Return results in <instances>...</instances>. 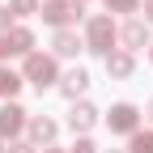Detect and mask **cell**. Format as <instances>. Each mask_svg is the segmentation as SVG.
I'll return each instance as SVG.
<instances>
[{"label": "cell", "instance_id": "obj_13", "mask_svg": "<svg viewBox=\"0 0 153 153\" xmlns=\"http://www.w3.org/2000/svg\"><path fill=\"white\" fill-rule=\"evenodd\" d=\"M22 85H26V81H22V72H13L9 64H0V98H4V102H13Z\"/></svg>", "mask_w": 153, "mask_h": 153}, {"label": "cell", "instance_id": "obj_7", "mask_svg": "<svg viewBox=\"0 0 153 153\" xmlns=\"http://www.w3.org/2000/svg\"><path fill=\"white\" fill-rule=\"evenodd\" d=\"M26 136H30V145L38 149V145H55V136H60V123L51 119V115H30V123H26Z\"/></svg>", "mask_w": 153, "mask_h": 153}, {"label": "cell", "instance_id": "obj_11", "mask_svg": "<svg viewBox=\"0 0 153 153\" xmlns=\"http://www.w3.org/2000/svg\"><path fill=\"white\" fill-rule=\"evenodd\" d=\"M132 72H136V55L123 51V47H115V51L106 55V76H115V81H128Z\"/></svg>", "mask_w": 153, "mask_h": 153}, {"label": "cell", "instance_id": "obj_18", "mask_svg": "<svg viewBox=\"0 0 153 153\" xmlns=\"http://www.w3.org/2000/svg\"><path fill=\"white\" fill-rule=\"evenodd\" d=\"M4 153H38V149H34V145H30V140H13V145H9V149H4Z\"/></svg>", "mask_w": 153, "mask_h": 153}, {"label": "cell", "instance_id": "obj_1", "mask_svg": "<svg viewBox=\"0 0 153 153\" xmlns=\"http://www.w3.org/2000/svg\"><path fill=\"white\" fill-rule=\"evenodd\" d=\"M85 51H94V55H106L115 51V43H119V26H115V17L111 13H94V17H85Z\"/></svg>", "mask_w": 153, "mask_h": 153}, {"label": "cell", "instance_id": "obj_14", "mask_svg": "<svg viewBox=\"0 0 153 153\" xmlns=\"http://www.w3.org/2000/svg\"><path fill=\"white\" fill-rule=\"evenodd\" d=\"M123 153H153V128H140V132H132Z\"/></svg>", "mask_w": 153, "mask_h": 153}, {"label": "cell", "instance_id": "obj_23", "mask_svg": "<svg viewBox=\"0 0 153 153\" xmlns=\"http://www.w3.org/2000/svg\"><path fill=\"white\" fill-rule=\"evenodd\" d=\"M43 153H68V149H55V145H47V149H43Z\"/></svg>", "mask_w": 153, "mask_h": 153}, {"label": "cell", "instance_id": "obj_16", "mask_svg": "<svg viewBox=\"0 0 153 153\" xmlns=\"http://www.w3.org/2000/svg\"><path fill=\"white\" fill-rule=\"evenodd\" d=\"M9 13L13 17H34L38 13V0H9Z\"/></svg>", "mask_w": 153, "mask_h": 153}, {"label": "cell", "instance_id": "obj_9", "mask_svg": "<svg viewBox=\"0 0 153 153\" xmlns=\"http://www.w3.org/2000/svg\"><path fill=\"white\" fill-rule=\"evenodd\" d=\"M55 89H60L68 102H76V98L89 89V72H85L81 64H76V68H68V72H60V85H55Z\"/></svg>", "mask_w": 153, "mask_h": 153}, {"label": "cell", "instance_id": "obj_10", "mask_svg": "<svg viewBox=\"0 0 153 153\" xmlns=\"http://www.w3.org/2000/svg\"><path fill=\"white\" fill-rule=\"evenodd\" d=\"M94 123H98V106H94V102H72V111H68V128L76 132V136H89Z\"/></svg>", "mask_w": 153, "mask_h": 153}, {"label": "cell", "instance_id": "obj_21", "mask_svg": "<svg viewBox=\"0 0 153 153\" xmlns=\"http://www.w3.org/2000/svg\"><path fill=\"white\" fill-rule=\"evenodd\" d=\"M140 13H145V22L153 26V0H145V4H140Z\"/></svg>", "mask_w": 153, "mask_h": 153}, {"label": "cell", "instance_id": "obj_24", "mask_svg": "<svg viewBox=\"0 0 153 153\" xmlns=\"http://www.w3.org/2000/svg\"><path fill=\"white\" fill-rule=\"evenodd\" d=\"M149 64H153V47H149Z\"/></svg>", "mask_w": 153, "mask_h": 153}, {"label": "cell", "instance_id": "obj_22", "mask_svg": "<svg viewBox=\"0 0 153 153\" xmlns=\"http://www.w3.org/2000/svg\"><path fill=\"white\" fill-rule=\"evenodd\" d=\"M145 115H149V123H153V98H149V106H145Z\"/></svg>", "mask_w": 153, "mask_h": 153}, {"label": "cell", "instance_id": "obj_20", "mask_svg": "<svg viewBox=\"0 0 153 153\" xmlns=\"http://www.w3.org/2000/svg\"><path fill=\"white\" fill-rule=\"evenodd\" d=\"M9 55H13V47H9V38H4V34H0V64H4V60H9Z\"/></svg>", "mask_w": 153, "mask_h": 153}, {"label": "cell", "instance_id": "obj_8", "mask_svg": "<svg viewBox=\"0 0 153 153\" xmlns=\"http://www.w3.org/2000/svg\"><path fill=\"white\" fill-rule=\"evenodd\" d=\"M81 51H85V38L76 30H55V38H51V55L55 60H76Z\"/></svg>", "mask_w": 153, "mask_h": 153}, {"label": "cell", "instance_id": "obj_5", "mask_svg": "<svg viewBox=\"0 0 153 153\" xmlns=\"http://www.w3.org/2000/svg\"><path fill=\"white\" fill-rule=\"evenodd\" d=\"M26 123H30V111L26 106H17V102H4V106H0V140L13 145L26 132Z\"/></svg>", "mask_w": 153, "mask_h": 153}, {"label": "cell", "instance_id": "obj_25", "mask_svg": "<svg viewBox=\"0 0 153 153\" xmlns=\"http://www.w3.org/2000/svg\"><path fill=\"white\" fill-rule=\"evenodd\" d=\"M111 153H123V149H111Z\"/></svg>", "mask_w": 153, "mask_h": 153}, {"label": "cell", "instance_id": "obj_27", "mask_svg": "<svg viewBox=\"0 0 153 153\" xmlns=\"http://www.w3.org/2000/svg\"><path fill=\"white\" fill-rule=\"evenodd\" d=\"M81 4H85V0H81Z\"/></svg>", "mask_w": 153, "mask_h": 153}, {"label": "cell", "instance_id": "obj_6", "mask_svg": "<svg viewBox=\"0 0 153 153\" xmlns=\"http://www.w3.org/2000/svg\"><path fill=\"white\" fill-rule=\"evenodd\" d=\"M119 43H123V51H132V55H136L140 47H153V38H149V22L128 17V22L119 26Z\"/></svg>", "mask_w": 153, "mask_h": 153}, {"label": "cell", "instance_id": "obj_19", "mask_svg": "<svg viewBox=\"0 0 153 153\" xmlns=\"http://www.w3.org/2000/svg\"><path fill=\"white\" fill-rule=\"evenodd\" d=\"M9 30H13V13L0 4V34H9Z\"/></svg>", "mask_w": 153, "mask_h": 153}, {"label": "cell", "instance_id": "obj_26", "mask_svg": "<svg viewBox=\"0 0 153 153\" xmlns=\"http://www.w3.org/2000/svg\"><path fill=\"white\" fill-rule=\"evenodd\" d=\"M0 153H4V145H0Z\"/></svg>", "mask_w": 153, "mask_h": 153}, {"label": "cell", "instance_id": "obj_17", "mask_svg": "<svg viewBox=\"0 0 153 153\" xmlns=\"http://www.w3.org/2000/svg\"><path fill=\"white\" fill-rule=\"evenodd\" d=\"M68 153H102V149H98V145H94L89 136H76V145H72Z\"/></svg>", "mask_w": 153, "mask_h": 153}, {"label": "cell", "instance_id": "obj_12", "mask_svg": "<svg viewBox=\"0 0 153 153\" xmlns=\"http://www.w3.org/2000/svg\"><path fill=\"white\" fill-rule=\"evenodd\" d=\"M4 38H9L13 55H22V60H26V55L34 51V30H30V26H13V30H9Z\"/></svg>", "mask_w": 153, "mask_h": 153}, {"label": "cell", "instance_id": "obj_2", "mask_svg": "<svg viewBox=\"0 0 153 153\" xmlns=\"http://www.w3.org/2000/svg\"><path fill=\"white\" fill-rule=\"evenodd\" d=\"M22 81H26V85H34L38 94L51 89V85H60V64H55V55L30 51L26 60H22Z\"/></svg>", "mask_w": 153, "mask_h": 153}, {"label": "cell", "instance_id": "obj_4", "mask_svg": "<svg viewBox=\"0 0 153 153\" xmlns=\"http://www.w3.org/2000/svg\"><path fill=\"white\" fill-rule=\"evenodd\" d=\"M106 128L115 136H132V132H140V106L136 102H115L111 115H106Z\"/></svg>", "mask_w": 153, "mask_h": 153}, {"label": "cell", "instance_id": "obj_3", "mask_svg": "<svg viewBox=\"0 0 153 153\" xmlns=\"http://www.w3.org/2000/svg\"><path fill=\"white\" fill-rule=\"evenodd\" d=\"M38 17H43L47 26H55V30H72L85 17V4L81 0H43V4H38Z\"/></svg>", "mask_w": 153, "mask_h": 153}, {"label": "cell", "instance_id": "obj_15", "mask_svg": "<svg viewBox=\"0 0 153 153\" xmlns=\"http://www.w3.org/2000/svg\"><path fill=\"white\" fill-rule=\"evenodd\" d=\"M102 4H106V13H128V17H136L145 0H102Z\"/></svg>", "mask_w": 153, "mask_h": 153}]
</instances>
